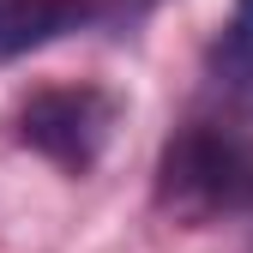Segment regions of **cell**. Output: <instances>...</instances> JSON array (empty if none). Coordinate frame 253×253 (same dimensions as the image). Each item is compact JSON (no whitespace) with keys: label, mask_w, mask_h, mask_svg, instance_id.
Returning <instances> with one entry per match:
<instances>
[{"label":"cell","mask_w":253,"mask_h":253,"mask_svg":"<svg viewBox=\"0 0 253 253\" xmlns=\"http://www.w3.org/2000/svg\"><path fill=\"white\" fill-rule=\"evenodd\" d=\"M151 6H163V0H103V12H115V18H145Z\"/></svg>","instance_id":"cell-5"},{"label":"cell","mask_w":253,"mask_h":253,"mask_svg":"<svg viewBox=\"0 0 253 253\" xmlns=\"http://www.w3.org/2000/svg\"><path fill=\"white\" fill-rule=\"evenodd\" d=\"M121 103L97 84H42L30 90V103L18 109V145L48 157L67 175H90L97 157L115 139Z\"/></svg>","instance_id":"cell-2"},{"label":"cell","mask_w":253,"mask_h":253,"mask_svg":"<svg viewBox=\"0 0 253 253\" xmlns=\"http://www.w3.org/2000/svg\"><path fill=\"white\" fill-rule=\"evenodd\" d=\"M157 205L175 223H217L253 211V139L223 121H193L157 157Z\"/></svg>","instance_id":"cell-1"},{"label":"cell","mask_w":253,"mask_h":253,"mask_svg":"<svg viewBox=\"0 0 253 253\" xmlns=\"http://www.w3.org/2000/svg\"><path fill=\"white\" fill-rule=\"evenodd\" d=\"M103 0H0V60H18L67 30L90 24Z\"/></svg>","instance_id":"cell-3"},{"label":"cell","mask_w":253,"mask_h":253,"mask_svg":"<svg viewBox=\"0 0 253 253\" xmlns=\"http://www.w3.org/2000/svg\"><path fill=\"white\" fill-rule=\"evenodd\" d=\"M211 97L229 115H253V0H235L211 48Z\"/></svg>","instance_id":"cell-4"}]
</instances>
